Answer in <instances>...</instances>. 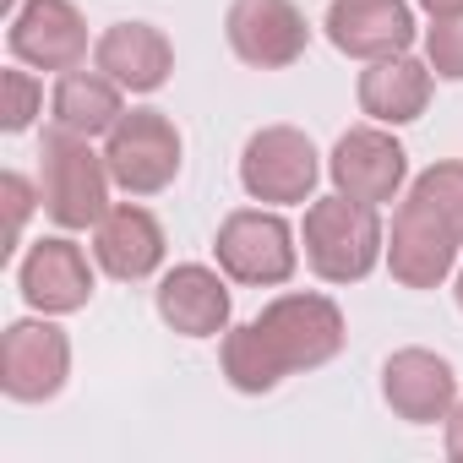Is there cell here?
Returning <instances> with one entry per match:
<instances>
[{"label":"cell","instance_id":"cell-18","mask_svg":"<svg viewBox=\"0 0 463 463\" xmlns=\"http://www.w3.org/2000/svg\"><path fill=\"white\" fill-rule=\"evenodd\" d=\"M425 104H430V66L409 61V50L387 55V61H371V71L360 77V109L371 120L403 126V120H420Z\"/></svg>","mask_w":463,"mask_h":463},{"label":"cell","instance_id":"cell-17","mask_svg":"<svg viewBox=\"0 0 463 463\" xmlns=\"http://www.w3.org/2000/svg\"><path fill=\"white\" fill-rule=\"evenodd\" d=\"M158 317L185 338H218L229 327V289L213 268H175L158 284Z\"/></svg>","mask_w":463,"mask_h":463},{"label":"cell","instance_id":"cell-3","mask_svg":"<svg viewBox=\"0 0 463 463\" xmlns=\"http://www.w3.org/2000/svg\"><path fill=\"white\" fill-rule=\"evenodd\" d=\"M39 202L61 229H88L109 213V164L88 147V137L50 126L39 147Z\"/></svg>","mask_w":463,"mask_h":463},{"label":"cell","instance_id":"cell-14","mask_svg":"<svg viewBox=\"0 0 463 463\" xmlns=\"http://www.w3.org/2000/svg\"><path fill=\"white\" fill-rule=\"evenodd\" d=\"M93 66L126 93H158L175 71V50L153 23H115L93 44Z\"/></svg>","mask_w":463,"mask_h":463},{"label":"cell","instance_id":"cell-4","mask_svg":"<svg viewBox=\"0 0 463 463\" xmlns=\"http://www.w3.org/2000/svg\"><path fill=\"white\" fill-rule=\"evenodd\" d=\"M109 180L131 196H153L180 175V131L158 109H131L115 120L109 147H104Z\"/></svg>","mask_w":463,"mask_h":463},{"label":"cell","instance_id":"cell-9","mask_svg":"<svg viewBox=\"0 0 463 463\" xmlns=\"http://www.w3.org/2000/svg\"><path fill=\"white\" fill-rule=\"evenodd\" d=\"M229 50L257 71H284L306 55V17L295 12V0H235L229 6Z\"/></svg>","mask_w":463,"mask_h":463},{"label":"cell","instance_id":"cell-11","mask_svg":"<svg viewBox=\"0 0 463 463\" xmlns=\"http://www.w3.org/2000/svg\"><path fill=\"white\" fill-rule=\"evenodd\" d=\"M327 175H333V185H338L344 196L376 207V202H392V196H398V185H403V175H409V158H403V147H398L387 131L354 126V131L338 137Z\"/></svg>","mask_w":463,"mask_h":463},{"label":"cell","instance_id":"cell-13","mask_svg":"<svg viewBox=\"0 0 463 463\" xmlns=\"http://www.w3.org/2000/svg\"><path fill=\"white\" fill-rule=\"evenodd\" d=\"M382 392L392 403V414H403L409 425H436L452 414L458 398V376L441 354L430 349H398L382 371Z\"/></svg>","mask_w":463,"mask_h":463},{"label":"cell","instance_id":"cell-22","mask_svg":"<svg viewBox=\"0 0 463 463\" xmlns=\"http://www.w3.org/2000/svg\"><path fill=\"white\" fill-rule=\"evenodd\" d=\"M0 82H6V109H0V126H6V131H28L33 115H39V104H44V88L28 71H17V66L0 77Z\"/></svg>","mask_w":463,"mask_h":463},{"label":"cell","instance_id":"cell-26","mask_svg":"<svg viewBox=\"0 0 463 463\" xmlns=\"http://www.w3.org/2000/svg\"><path fill=\"white\" fill-rule=\"evenodd\" d=\"M458 311H463V273H458Z\"/></svg>","mask_w":463,"mask_h":463},{"label":"cell","instance_id":"cell-12","mask_svg":"<svg viewBox=\"0 0 463 463\" xmlns=\"http://www.w3.org/2000/svg\"><path fill=\"white\" fill-rule=\"evenodd\" d=\"M327 39L354 61H387L414 44V12L409 0H333Z\"/></svg>","mask_w":463,"mask_h":463},{"label":"cell","instance_id":"cell-16","mask_svg":"<svg viewBox=\"0 0 463 463\" xmlns=\"http://www.w3.org/2000/svg\"><path fill=\"white\" fill-rule=\"evenodd\" d=\"M23 295L33 311L44 317H66V311H82L88 295H93V268L82 257V246L71 241H39L23 262Z\"/></svg>","mask_w":463,"mask_h":463},{"label":"cell","instance_id":"cell-1","mask_svg":"<svg viewBox=\"0 0 463 463\" xmlns=\"http://www.w3.org/2000/svg\"><path fill=\"white\" fill-rule=\"evenodd\" d=\"M344 349V317L327 295H279L257 322L223 333V376L235 392H273L289 371H317Z\"/></svg>","mask_w":463,"mask_h":463},{"label":"cell","instance_id":"cell-10","mask_svg":"<svg viewBox=\"0 0 463 463\" xmlns=\"http://www.w3.org/2000/svg\"><path fill=\"white\" fill-rule=\"evenodd\" d=\"M12 55L39 71H77L88 61V28L71 0H28L12 12Z\"/></svg>","mask_w":463,"mask_h":463},{"label":"cell","instance_id":"cell-7","mask_svg":"<svg viewBox=\"0 0 463 463\" xmlns=\"http://www.w3.org/2000/svg\"><path fill=\"white\" fill-rule=\"evenodd\" d=\"M71 344L55 322H12L0 338V387L17 403H44L66 387Z\"/></svg>","mask_w":463,"mask_h":463},{"label":"cell","instance_id":"cell-19","mask_svg":"<svg viewBox=\"0 0 463 463\" xmlns=\"http://www.w3.org/2000/svg\"><path fill=\"white\" fill-rule=\"evenodd\" d=\"M120 93L126 88H115L99 66L93 71H61V82H55V99H50V115H55V126L61 131H71V137H104V131H115V120L126 115L120 109Z\"/></svg>","mask_w":463,"mask_h":463},{"label":"cell","instance_id":"cell-8","mask_svg":"<svg viewBox=\"0 0 463 463\" xmlns=\"http://www.w3.org/2000/svg\"><path fill=\"white\" fill-rule=\"evenodd\" d=\"M317 175H322L317 147L295 126H268L246 142L241 180L257 202H306L317 191Z\"/></svg>","mask_w":463,"mask_h":463},{"label":"cell","instance_id":"cell-2","mask_svg":"<svg viewBox=\"0 0 463 463\" xmlns=\"http://www.w3.org/2000/svg\"><path fill=\"white\" fill-rule=\"evenodd\" d=\"M306 262L327 284H354L382 262V218L371 202L322 196L306 207Z\"/></svg>","mask_w":463,"mask_h":463},{"label":"cell","instance_id":"cell-21","mask_svg":"<svg viewBox=\"0 0 463 463\" xmlns=\"http://www.w3.org/2000/svg\"><path fill=\"white\" fill-rule=\"evenodd\" d=\"M425 55H430V71H436V77L463 82V12H452V17H430Z\"/></svg>","mask_w":463,"mask_h":463},{"label":"cell","instance_id":"cell-5","mask_svg":"<svg viewBox=\"0 0 463 463\" xmlns=\"http://www.w3.org/2000/svg\"><path fill=\"white\" fill-rule=\"evenodd\" d=\"M218 268L235 284H289L295 273V235L279 213L262 207H241L218 223Z\"/></svg>","mask_w":463,"mask_h":463},{"label":"cell","instance_id":"cell-20","mask_svg":"<svg viewBox=\"0 0 463 463\" xmlns=\"http://www.w3.org/2000/svg\"><path fill=\"white\" fill-rule=\"evenodd\" d=\"M414 196L425 202V207H436L458 235H463V164H436V169H425L420 180H414Z\"/></svg>","mask_w":463,"mask_h":463},{"label":"cell","instance_id":"cell-6","mask_svg":"<svg viewBox=\"0 0 463 463\" xmlns=\"http://www.w3.org/2000/svg\"><path fill=\"white\" fill-rule=\"evenodd\" d=\"M458 246H463L458 229H452L436 207H425V202L409 191V202H403L398 218H392V241H387L392 279H398L403 289H436V284L452 273Z\"/></svg>","mask_w":463,"mask_h":463},{"label":"cell","instance_id":"cell-25","mask_svg":"<svg viewBox=\"0 0 463 463\" xmlns=\"http://www.w3.org/2000/svg\"><path fill=\"white\" fill-rule=\"evenodd\" d=\"M420 6H425L430 17H452V12H463V0H420Z\"/></svg>","mask_w":463,"mask_h":463},{"label":"cell","instance_id":"cell-24","mask_svg":"<svg viewBox=\"0 0 463 463\" xmlns=\"http://www.w3.org/2000/svg\"><path fill=\"white\" fill-rule=\"evenodd\" d=\"M447 452L463 463V403H452V414H447Z\"/></svg>","mask_w":463,"mask_h":463},{"label":"cell","instance_id":"cell-15","mask_svg":"<svg viewBox=\"0 0 463 463\" xmlns=\"http://www.w3.org/2000/svg\"><path fill=\"white\" fill-rule=\"evenodd\" d=\"M93 257L109 279L120 284H137L147 279L158 262H164V229L147 207H109L99 223H93Z\"/></svg>","mask_w":463,"mask_h":463},{"label":"cell","instance_id":"cell-23","mask_svg":"<svg viewBox=\"0 0 463 463\" xmlns=\"http://www.w3.org/2000/svg\"><path fill=\"white\" fill-rule=\"evenodd\" d=\"M0 191H6V257H12L17 241H23V223L33 213V185L23 175H6V180H0Z\"/></svg>","mask_w":463,"mask_h":463}]
</instances>
